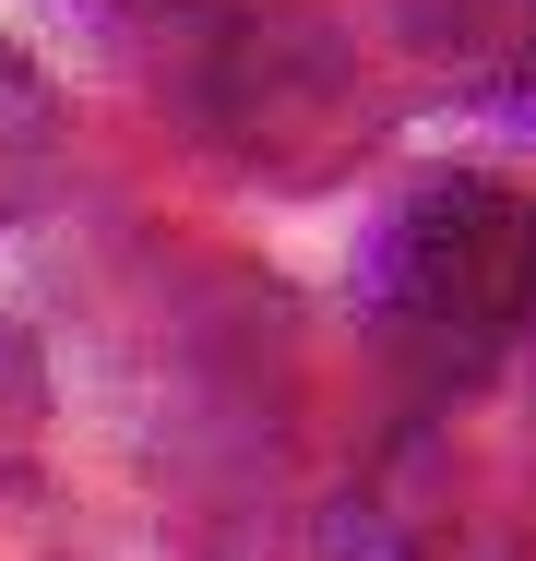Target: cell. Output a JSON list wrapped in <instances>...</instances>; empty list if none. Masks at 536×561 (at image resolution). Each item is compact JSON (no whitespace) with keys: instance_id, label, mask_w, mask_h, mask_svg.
Instances as JSON below:
<instances>
[{"instance_id":"2","label":"cell","mask_w":536,"mask_h":561,"mask_svg":"<svg viewBox=\"0 0 536 561\" xmlns=\"http://www.w3.org/2000/svg\"><path fill=\"white\" fill-rule=\"evenodd\" d=\"M525 275H536L525 192L501 168H418L358 251V311L406 370L477 382L525 335Z\"/></svg>"},{"instance_id":"1","label":"cell","mask_w":536,"mask_h":561,"mask_svg":"<svg viewBox=\"0 0 536 561\" xmlns=\"http://www.w3.org/2000/svg\"><path fill=\"white\" fill-rule=\"evenodd\" d=\"M191 131L263 192H334L382 144V84L322 0H203L179 24Z\"/></svg>"},{"instance_id":"4","label":"cell","mask_w":536,"mask_h":561,"mask_svg":"<svg viewBox=\"0 0 536 561\" xmlns=\"http://www.w3.org/2000/svg\"><path fill=\"white\" fill-rule=\"evenodd\" d=\"M60 168H72V108H60V84L24 60V48H0V227H24L48 192H60Z\"/></svg>"},{"instance_id":"5","label":"cell","mask_w":536,"mask_h":561,"mask_svg":"<svg viewBox=\"0 0 536 561\" xmlns=\"http://www.w3.org/2000/svg\"><path fill=\"white\" fill-rule=\"evenodd\" d=\"M84 12H107V24H167V36H179L203 0H84Z\"/></svg>"},{"instance_id":"3","label":"cell","mask_w":536,"mask_h":561,"mask_svg":"<svg viewBox=\"0 0 536 561\" xmlns=\"http://www.w3.org/2000/svg\"><path fill=\"white\" fill-rule=\"evenodd\" d=\"M406 60L429 84L477 96V108H525V60H536V0H382Z\"/></svg>"}]
</instances>
